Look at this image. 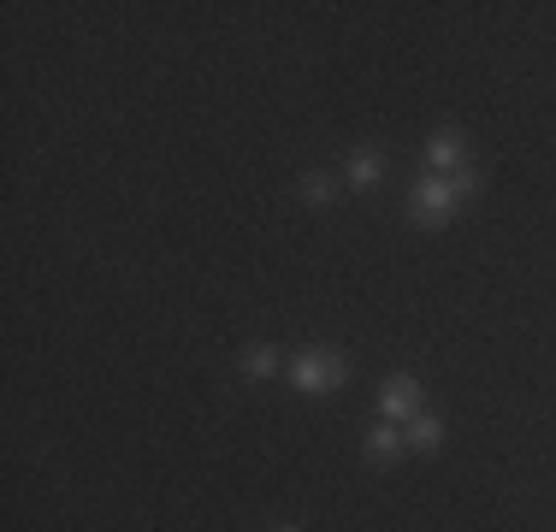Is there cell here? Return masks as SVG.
Instances as JSON below:
<instances>
[{
	"instance_id": "1",
	"label": "cell",
	"mask_w": 556,
	"mask_h": 532,
	"mask_svg": "<svg viewBox=\"0 0 556 532\" xmlns=\"http://www.w3.org/2000/svg\"><path fill=\"white\" fill-rule=\"evenodd\" d=\"M468 195H473V172L468 166H462V172H432V178L415 190V202H408V219H415V225H444L450 213L468 202Z\"/></svg>"
},
{
	"instance_id": "2",
	"label": "cell",
	"mask_w": 556,
	"mask_h": 532,
	"mask_svg": "<svg viewBox=\"0 0 556 532\" xmlns=\"http://www.w3.org/2000/svg\"><path fill=\"white\" fill-rule=\"evenodd\" d=\"M290 379H296L302 396H326V391H338V384H343V355H332V350H308V355H296Z\"/></svg>"
},
{
	"instance_id": "3",
	"label": "cell",
	"mask_w": 556,
	"mask_h": 532,
	"mask_svg": "<svg viewBox=\"0 0 556 532\" xmlns=\"http://www.w3.org/2000/svg\"><path fill=\"white\" fill-rule=\"evenodd\" d=\"M379 408H386L391 420H415L420 415V384L408 379V372H396V379H386V391H379Z\"/></svg>"
},
{
	"instance_id": "4",
	"label": "cell",
	"mask_w": 556,
	"mask_h": 532,
	"mask_svg": "<svg viewBox=\"0 0 556 532\" xmlns=\"http://www.w3.org/2000/svg\"><path fill=\"white\" fill-rule=\"evenodd\" d=\"M403 449H408V438L396 432V426H374V432H367V456H374L379 468H391V461L403 456Z\"/></svg>"
},
{
	"instance_id": "5",
	"label": "cell",
	"mask_w": 556,
	"mask_h": 532,
	"mask_svg": "<svg viewBox=\"0 0 556 532\" xmlns=\"http://www.w3.org/2000/svg\"><path fill=\"white\" fill-rule=\"evenodd\" d=\"M462 154H468V142H462L456 130H439V137L427 142V160H432L439 172H462Z\"/></svg>"
},
{
	"instance_id": "6",
	"label": "cell",
	"mask_w": 556,
	"mask_h": 532,
	"mask_svg": "<svg viewBox=\"0 0 556 532\" xmlns=\"http://www.w3.org/2000/svg\"><path fill=\"white\" fill-rule=\"evenodd\" d=\"M379 172H386V160H379V149H355V154H350V183H355V190H374V183H379Z\"/></svg>"
},
{
	"instance_id": "7",
	"label": "cell",
	"mask_w": 556,
	"mask_h": 532,
	"mask_svg": "<svg viewBox=\"0 0 556 532\" xmlns=\"http://www.w3.org/2000/svg\"><path fill=\"white\" fill-rule=\"evenodd\" d=\"M408 449H427V456H432V449H439L444 444V426L439 420H432V415H415V420H408Z\"/></svg>"
},
{
	"instance_id": "8",
	"label": "cell",
	"mask_w": 556,
	"mask_h": 532,
	"mask_svg": "<svg viewBox=\"0 0 556 532\" xmlns=\"http://www.w3.org/2000/svg\"><path fill=\"white\" fill-rule=\"evenodd\" d=\"M243 372H249V379H273V372H278V350H267V343L243 350Z\"/></svg>"
},
{
	"instance_id": "9",
	"label": "cell",
	"mask_w": 556,
	"mask_h": 532,
	"mask_svg": "<svg viewBox=\"0 0 556 532\" xmlns=\"http://www.w3.org/2000/svg\"><path fill=\"white\" fill-rule=\"evenodd\" d=\"M302 195H308V207H332V178L308 172V178H302Z\"/></svg>"
},
{
	"instance_id": "10",
	"label": "cell",
	"mask_w": 556,
	"mask_h": 532,
	"mask_svg": "<svg viewBox=\"0 0 556 532\" xmlns=\"http://www.w3.org/2000/svg\"><path fill=\"white\" fill-rule=\"evenodd\" d=\"M278 532H296V527H278Z\"/></svg>"
}]
</instances>
